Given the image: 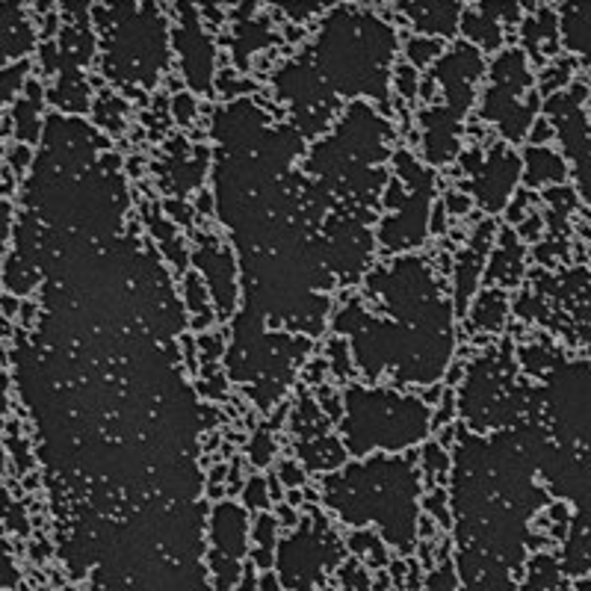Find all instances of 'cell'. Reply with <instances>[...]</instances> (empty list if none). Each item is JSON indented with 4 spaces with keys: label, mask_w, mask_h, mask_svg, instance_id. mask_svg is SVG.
Here are the masks:
<instances>
[{
    "label": "cell",
    "mask_w": 591,
    "mask_h": 591,
    "mask_svg": "<svg viewBox=\"0 0 591 591\" xmlns=\"http://www.w3.org/2000/svg\"><path fill=\"white\" fill-rule=\"evenodd\" d=\"M403 10L408 12L417 30L429 33V36H453L461 7L458 3H411Z\"/></svg>",
    "instance_id": "obj_8"
},
{
    "label": "cell",
    "mask_w": 591,
    "mask_h": 591,
    "mask_svg": "<svg viewBox=\"0 0 591 591\" xmlns=\"http://www.w3.org/2000/svg\"><path fill=\"white\" fill-rule=\"evenodd\" d=\"M281 479H284V482H287V485H291V488H299L301 482H305V473H301L299 467H296L291 461V465L281 467Z\"/></svg>",
    "instance_id": "obj_24"
},
{
    "label": "cell",
    "mask_w": 591,
    "mask_h": 591,
    "mask_svg": "<svg viewBox=\"0 0 591 591\" xmlns=\"http://www.w3.org/2000/svg\"><path fill=\"white\" fill-rule=\"evenodd\" d=\"M565 36L568 48L591 57V7H565Z\"/></svg>",
    "instance_id": "obj_11"
},
{
    "label": "cell",
    "mask_w": 591,
    "mask_h": 591,
    "mask_svg": "<svg viewBox=\"0 0 591 591\" xmlns=\"http://www.w3.org/2000/svg\"><path fill=\"white\" fill-rule=\"evenodd\" d=\"M258 591H281V589H279V582L272 580V577H267V580L260 582V589H258Z\"/></svg>",
    "instance_id": "obj_28"
},
{
    "label": "cell",
    "mask_w": 591,
    "mask_h": 591,
    "mask_svg": "<svg viewBox=\"0 0 591 591\" xmlns=\"http://www.w3.org/2000/svg\"><path fill=\"white\" fill-rule=\"evenodd\" d=\"M524 160H527V184H532V187L565 181V163H562V157L553 155L550 148H529Z\"/></svg>",
    "instance_id": "obj_9"
},
{
    "label": "cell",
    "mask_w": 591,
    "mask_h": 591,
    "mask_svg": "<svg viewBox=\"0 0 591 591\" xmlns=\"http://www.w3.org/2000/svg\"><path fill=\"white\" fill-rule=\"evenodd\" d=\"M520 175V160L518 155L506 146H497L491 151V160L485 167L473 172L470 189L479 198V205L491 213L506 208V198L512 196V189L518 184Z\"/></svg>",
    "instance_id": "obj_6"
},
{
    "label": "cell",
    "mask_w": 591,
    "mask_h": 591,
    "mask_svg": "<svg viewBox=\"0 0 591 591\" xmlns=\"http://www.w3.org/2000/svg\"><path fill=\"white\" fill-rule=\"evenodd\" d=\"M24 72H27V63L15 65V69H10V72L0 77V104H7L12 95L19 93V86H22L19 81L24 77Z\"/></svg>",
    "instance_id": "obj_18"
},
{
    "label": "cell",
    "mask_w": 591,
    "mask_h": 591,
    "mask_svg": "<svg viewBox=\"0 0 591 591\" xmlns=\"http://www.w3.org/2000/svg\"><path fill=\"white\" fill-rule=\"evenodd\" d=\"M461 30L470 42L482 45V48H497L500 45L497 15H491V12H465Z\"/></svg>",
    "instance_id": "obj_12"
},
{
    "label": "cell",
    "mask_w": 591,
    "mask_h": 591,
    "mask_svg": "<svg viewBox=\"0 0 591 591\" xmlns=\"http://www.w3.org/2000/svg\"><path fill=\"white\" fill-rule=\"evenodd\" d=\"M405 53H408V60L415 69H423L435 60L438 53H441V42L438 39H429V36H411L408 42H405Z\"/></svg>",
    "instance_id": "obj_16"
},
{
    "label": "cell",
    "mask_w": 591,
    "mask_h": 591,
    "mask_svg": "<svg viewBox=\"0 0 591 591\" xmlns=\"http://www.w3.org/2000/svg\"><path fill=\"white\" fill-rule=\"evenodd\" d=\"M10 163H12V169H15V172H19V175H22L24 169L30 167V148L24 146H15L12 148V155H10Z\"/></svg>",
    "instance_id": "obj_23"
},
{
    "label": "cell",
    "mask_w": 591,
    "mask_h": 591,
    "mask_svg": "<svg viewBox=\"0 0 591 591\" xmlns=\"http://www.w3.org/2000/svg\"><path fill=\"white\" fill-rule=\"evenodd\" d=\"M198 270L205 272L210 284V296L219 308V317H231L234 305H237V272H234V260L222 246L210 243L208 249H198L196 258Z\"/></svg>",
    "instance_id": "obj_7"
},
{
    "label": "cell",
    "mask_w": 591,
    "mask_h": 591,
    "mask_svg": "<svg viewBox=\"0 0 591 591\" xmlns=\"http://www.w3.org/2000/svg\"><path fill=\"white\" fill-rule=\"evenodd\" d=\"M243 503L249 508H270V494H267V485L263 479H251L249 485L243 488Z\"/></svg>",
    "instance_id": "obj_17"
},
{
    "label": "cell",
    "mask_w": 591,
    "mask_h": 591,
    "mask_svg": "<svg viewBox=\"0 0 591 591\" xmlns=\"http://www.w3.org/2000/svg\"><path fill=\"white\" fill-rule=\"evenodd\" d=\"M210 539H213V553H210V568L217 577L219 591H234V586L243 577V559L249 550V524L246 512L237 503H219L210 518Z\"/></svg>",
    "instance_id": "obj_4"
},
{
    "label": "cell",
    "mask_w": 591,
    "mask_h": 591,
    "mask_svg": "<svg viewBox=\"0 0 591 591\" xmlns=\"http://www.w3.org/2000/svg\"><path fill=\"white\" fill-rule=\"evenodd\" d=\"M346 446L361 456L373 446L403 450L417 444L429 432V411L420 399L391 394V391H346Z\"/></svg>",
    "instance_id": "obj_2"
},
{
    "label": "cell",
    "mask_w": 591,
    "mask_h": 591,
    "mask_svg": "<svg viewBox=\"0 0 591 591\" xmlns=\"http://www.w3.org/2000/svg\"><path fill=\"white\" fill-rule=\"evenodd\" d=\"M506 317V299L503 293H485L477 299V325L479 329H500Z\"/></svg>",
    "instance_id": "obj_15"
},
{
    "label": "cell",
    "mask_w": 591,
    "mask_h": 591,
    "mask_svg": "<svg viewBox=\"0 0 591 591\" xmlns=\"http://www.w3.org/2000/svg\"><path fill=\"white\" fill-rule=\"evenodd\" d=\"M394 30L370 12H334L325 22L317 57L334 89L346 95H382L387 63L394 57Z\"/></svg>",
    "instance_id": "obj_1"
},
{
    "label": "cell",
    "mask_w": 591,
    "mask_h": 591,
    "mask_svg": "<svg viewBox=\"0 0 591 591\" xmlns=\"http://www.w3.org/2000/svg\"><path fill=\"white\" fill-rule=\"evenodd\" d=\"M275 539H279V520L272 518V515H260L258 524H255V541H258L255 559H258L260 568L272 565V550H275Z\"/></svg>",
    "instance_id": "obj_13"
},
{
    "label": "cell",
    "mask_w": 591,
    "mask_h": 591,
    "mask_svg": "<svg viewBox=\"0 0 591 591\" xmlns=\"http://www.w3.org/2000/svg\"><path fill=\"white\" fill-rule=\"evenodd\" d=\"M444 205H435V210H432V217H435V222H432V234H444Z\"/></svg>",
    "instance_id": "obj_26"
},
{
    "label": "cell",
    "mask_w": 591,
    "mask_h": 591,
    "mask_svg": "<svg viewBox=\"0 0 591 591\" xmlns=\"http://www.w3.org/2000/svg\"><path fill=\"white\" fill-rule=\"evenodd\" d=\"M529 84H532V77L527 72L524 51L512 48V51L500 53L497 63L491 69V86H488L485 101H482V115L488 122H497L500 134H506V139H512V143L524 139L527 127L535 119V104H520V95L527 93Z\"/></svg>",
    "instance_id": "obj_3"
},
{
    "label": "cell",
    "mask_w": 591,
    "mask_h": 591,
    "mask_svg": "<svg viewBox=\"0 0 591 591\" xmlns=\"http://www.w3.org/2000/svg\"><path fill=\"white\" fill-rule=\"evenodd\" d=\"M175 48L181 57V69L187 77L189 89L208 95L213 84V60H217V48L208 33L201 30L196 12H189L181 19L175 30Z\"/></svg>",
    "instance_id": "obj_5"
},
{
    "label": "cell",
    "mask_w": 591,
    "mask_h": 591,
    "mask_svg": "<svg viewBox=\"0 0 591 591\" xmlns=\"http://www.w3.org/2000/svg\"><path fill=\"white\" fill-rule=\"evenodd\" d=\"M172 113L181 125H189L193 122V115H196V98L187 93H181L172 98Z\"/></svg>",
    "instance_id": "obj_20"
},
{
    "label": "cell",
    "mask_w": 591,
    "mask_h": 591,
    "mask_svg": "<svg viewBox=\"0 0 591 591\" xmlns=\"http://www.w3.org/2000/svg\"><path fill=\"white\" fill-rule=\"evenodd\" d=\"M272 453H275V444H272L270 432H260V435L255 438V444H251V461L258 467L270 465Z\"/></svg>",
    "instance_id": "obj_21"
},
{
    "label": "cell",
    "mask_w": 591,
    "mask_h": 591,
    "mask_svg": "<svg viewBox=\"0 0 591 591\" xmlns=\"http://www.w3.org/2000/svg\"><path fill=\"white\" fill-rule=\"evenodd\" d=\"M426 591H456V574H453V568L450 565L438 568L429 577V582H426Z\"/></svg>",
    "instance_id": "obj_22"
},
{
    "label": "cell",
    "mask_w": 591,
    "mask_h": 591,
    "mask_svg": "<svg viewBox=\"0 0 591 591\" xmlns=\"http://www.w3.org/2000/svg\"><path fill=\"white\" fill-rule=\"evenodd\" d=\"M184 291H187V308L189 313L196 317L198 329H208L210 322H213V311H210V301L208 293L201 287V279L198 275H187V284H184Z\"/></svg>",
    "instance_id": "obj_14"
},
{
    "label": "cell",
    "mask_w": 591,
    "mask_h": 591,
    "mask_svg": "<svg viewBox=\"0 0 591 591\" xmlns=\"http://www.w3.org/2000/svg\"><path fill=\"white\" fill-rule=\"evenodd\" d=\"M39 101H42V89L36 84L27 86V98H22L15 104V113H12V125H15V134L22 143H33L39 136Z\"/></svg>",
    "instance_id": "obj_10"
},
{
    "label": "cell",
    "mask_w": 591,
    "mask_h": 591,
    "mask_svg": "<svg viewBox=\"0 0 591 591\" xmlns=\"http://www.w3.org/2000/svg\"><path fill=\"white\" fill-rule=\"evenodd\" d=\"M550 136H553V125H550V122H544V119H539V122L532 125V143H535V146H541V143H547Z\"/></svg>",
    "instance_id": "obj_25"
},
{
    "label": "cell",
    "mask_w": 591,
    "mask_h": 591,
    "mask_svg": "<svg viewBox=\"0 0 591 591\" xmlns=\"http://www.w3.org/2000/svg\"><path fill=\"white\" fill-rule=\"evenodd\" d=\"M450 210L453 213H465V210H470V201L465 196H450Z\"/></svg>",
    "instance_id": "obj_27"
},
{
    "label": "cell",
    "mask_w": 591,
    "mask_h": 591,
    "mask_svg": "<svg viewBox=\"0 0 591 591\" xmlns=\"http://www.w3.org/2000/svg\"><path fill=\"white\" fill-rule=\"evenodd\" d=\"M396 89L405 95V98H415L417 89H420V81H417L415 65H396Z\"/></svg>",
    "instance_id": "obj_19"
}]
</instances>
